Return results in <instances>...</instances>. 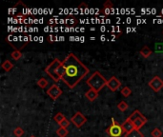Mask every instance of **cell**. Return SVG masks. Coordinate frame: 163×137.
Returning <instances> with one entry per match:
<instances>
[{"instance_id": "cell-24", "label": "cell", "mask_w": 163, "mask_h": 137, "mask_svg": "<svg viewBox=\"0 0 163 137\" xmlns=\"http://www.w3.org/2000/svg\"><path fill=\"white\" fill-rule=\"evenodd\" d=\"M103 7L107 10V9H113L114 8V4L111 0H107V1L103 4Z\"/></svg>"}, {"instance_id": "cell-27", "label": "cell", "mask_w": 163, "mask_h": 137, "mask_svg": "<svg viewBox=\"0 0 163 137\" xmlns=\"http://www.w3.org/2000/svg\"><path fill=\"white\" fill-rule=\"evenodd\" d=\"M162 34H163V31H162Z\"/></svg>"}, {"instance_id": "cell-15", "label": "cell", "mask_w": 163, "mask_h": 137, "mask_svg": "<svg viewBox=\"0 0 163 137\" xmlns=\"http://www.w3.org/2000/svg\"><path fill=\"white\" fill-rule=\"evenodd\" d=\"M49 82H48V80L44 77H41L40 79L37 80V85L38 87H40L41 89H45L47 86H48Z\"/></svg>"}, {"instance_id": "cell-1", "label": "cell", "mask_w": 163, "mask_h": 137, "mask_svg": "<svg viewBox=\"0 0 163 137\" xmlns=\"http://www.w3.org/2000/svg\"><path fill=\"white\" fill-rule=\"evenodd\" d=\"M62 64L65 73L61 77V80L70 89H73L90 73V68L84 65L73 53H69L62 61Z\"/></svg>"}, {"instance_id": "cell-11", "label": "cell", "mask_w": 163, "mask_h": 137, "mask_svg": "<svg viewBox=\"0 0 163 137\" xmlns=\"http://www.w3.org/2000/svg\"><path fill=\"white\" fill-rule=\"evenodd\" d=\"M85 97L88 99L90 102H94L97 97H98V91H96L93 89H90L88 91H86Z\"/></svg>"}, {"instance_id": "cell-6", "label": "cell", "mask_w": 163, "mask_h": 137, "mask_svg": "<svg viewBox=\"0 0 163 137\" xmlns=\"http://www.w3.org/2000/svg\"><path fill=\"white\" fill-rule=\"evenodd\" d=\"M71 122L77 128H81L82 126L87 122V118L84 116L80 111H77L71 118Z\"/></svg>"}, {"instance_id": "cell-25", "label": "cell", "mask_w": 163, "mask_h": 137, "mask_svg": "<svg viewBox=\"0 0 163 137\" xmlns=\"http://www.w3.org/2000/svg\"><path fill=\"white\" fill-rule=\"evenodd\" d=\"M86 8H88V5H87L86 3H81L78 6V9H86Z\"/></svg>"}, {"instance_id": "cell-13", "label": "cell", "mask_w": 163, "mask_h": 137, "mask_svg": "<svg viewBox=\"0 0 163 137\" xmlns=\"http://www.w3.org/2000/svg\"><path fill=\"white\" fill-rule=\"evenodd\" d=\"M124 137H144V135L140 132L139 130H136L135 129L134 131H130L128 133H125V136Z\"/></svg>"}, {"instance_id": "cell-19", "label": "cell", "mask_w": 163, "mask_h": 137, "mask_svg": "<svg viewBox=\"0 0 163 137\" xmlns=\"http://www.w3.org/2000/svg\"><path fill=\"white\" fill-rule=\"evenodd\" d=\"M121 94H122L124 97H129L130 95L132 94V89H130L129 87H124V88L121 89Z\"/></svg>"}, {"instance_id": "cell-26", "label": "cell", "mask_w": 163, "mask_h": 137, "mask_svg": "<svg viewBox=\"0 0 163 137\" xmlns=\"http://www.w3.org/2000/svg\"><path fill=\"white\" fill-rule=\"evenodd\" d=\"M30 137H36L35 135H31V136H30Z\"/></svg>"}, {"instance_id": "cell-20", "label": "cell", "mask_w": 163, "mask_h": 137, "mask_svg": "<svg viewBox=\"0 0 163 137\" xmlns=\"http://www.w3.org/2000/svg\"><path fill=\"white\" fill-rule=\"evenodd\" d=\"M65 118H66V117H65V115H64V114L63 113H61V112H58V113H56V116H54V121H56L57 124H59V123H61Z\"/></svg>"}, {"instance_id": "cell-10", "label": "cell", "mask_w": 163, "mask_h": 137, "mask_svg": "<svg viewBox=\"0 0 163 137\" xmlns=\"http://www.w3.org/2000/svg\"><path fill=\"white\" fill-rule=\"evenodd\" d=\"M122 129H123V131L125 132V133H128V132H130V131H134L136 128H135V126H134V124H133V122L130 120V118L128 117L123 123H122Z\"/></svg>"}, {"instance_id": "cell-17", "label": "cell", "mask_w": 163, "mask_h": 137, "mask_svg": "<svg viewBox=\"0 0 163 137\" xmlns=\"http://www.w3.org/2000/svg\"><path fill=\"white\" fill-rule=\"evenodd\" d=\"M56 134H57L59 137H66V136L68 135V131H67V129H64V128L59 127V128L56 130Z\"/></svg>"}, {"instance_id": "cell-5", "label": "cell", "mask_w": 163, "mask_h": 137, "mask_svg": "<svg viewBox=\"0 0 163 137\" xmlns=\"http://www.w3.org/2000/svg\"><path fill=\"white\" fill-rule=\"evenodd\" d=\"M106 132L111 137H121L124 133L122 126L116 122L114 118H112V125L106 130Z\"/></svg>"}, {"instance_id": "cell-23", "label": "cell", "mask_w": 163, "mask_h": 137, "mask_svg": "<svg viewBox=\"0 0 163 137\" xmlns=\"http://www.w3.org/2000/svg\"><path fill=\"white\" fill-rule=\"evenodd\" d=\"M70 123H71V121H69L67 118H65L61 123H59L58 125L60 126L61 128H64V129H67L69 126H70Z\"/></svg>"}, {"instance_id": "cell-21", "label": "cell", "mask_w": 163, "mask_h": 137, "mask_svg": "<svg viewBox=\"0 0 163 137\" xmlns=\"http://www.w3.org/2000/svg\"><path fill=\"white\" fill-rule=\"evenodd\" d=\"M14 134L16 136V137H21L23 136L24 134V130L21 128V127H16L14 131Z\"/></svg>"}, {"instance_id": "cell-4", "label": "cell", "mask_w": 163, "mask_h": 137, "mask_svg": "<svg viewBox=\"0 0 163 137\" xmlns=\"http://www.w3.org/2000/svg\"><path fill=\"white\" fill-rule=\"evenodd\" d=\"M130 120H131L135 126V128L136 130H140L143 126L147 123V118L141 113L139 110H135L131 115L129 116Z\"/></svg>"}, {"instance_id": "cell-22", "label": "cell", "mask_w": 163, "mask_h": 137, "mask_svg": "<svg viewBox=\"0 0 163 137\" xmlns=\"http://www.w3.org/2000/svg\"><path fill=\"white\" fill-rule=\"evenodd\" d=\"M152 137H161L162 136V131L158 128H156L153 130V131L151 132Z\"/></svg>"}, {"instance_id": "cell-12", "label": "cell", "mask_w": 163, "mask_h": 137, "mask_svg": "<svg viewBox=\"0 0 163 137\" xmlns=\"http://www.w3.org/2000/svg\"><path fill=\"white\" fill-rule=\"evenodd\" d=\"M139 53L141 54V56L144 57V58H148V57L151 56V54L153 53L152 50L148 47V46H144V47L139 51Z\"/></svg>"}, {"instance_id": "cell-18", "label": "cell", "mask_w": 163, "mask_h": 137, "mask_svg": "<svg viewBox=\"0 0 163 137\" xmlns=\"http://www.w3.org/2000/svg\"><path fill=\"white\" fill-rule=\"evenodd\" d=\"M10 56L14 60H19L22 57V52H21V51H14L10 53Z\"/></svg>"}, {"instance_id": "cell-16", "label": "cell", "mask_w": 163, "mask_h": 137, "mask_svg": "<svg viewBox=\"0 0 163 137\" xmlns=\"http://www.w3.org/2000/svg\"><path fill=\"white\" fill-rule=\"evenodd\" d=\"M128 108H129V105L125 101H121L117 104V109L120 111H126L128 110Z\"/></svg>"}, {"instance_id": "cell-3", "label": "cell", "mask_w": 163, "mask_h": 137, "mask_svg": "<svg viewBox=\"0 0 163 137\" xmlns=\"http://www.w3.org/2000/svg\"><path fill=\"white\" fill-rule=\"evenodd\" d=\"M62 65V61H60L58 58H54L45 68V73L48 76H50L51 79H52L53 81L58 82L59 80H61L60 76L57 73V71L59 67Z\"/></svg>"}, {"instance_id": "cell-14", "label": "cell", "mask_w": 163, "mask_h": 137, "mask_svg": "<svg viewBox=\"0 0 163 137\" xmlns=\"http://www.w3.org/2000/svg\"><path fill=\"white\" fill-rule=\"evenodd\" d=\"M1 67H2V68L5 71V72H10V71H12V68H14V64L10 62V60H5L3 63H2V65H1Z\"/></svg>"}, {"instance_id": "cell-9", "label": "cell", "mask_w": 163, "mask_h": 137, "mask_svg": "<svg viewBox=\"0 0 163 137\" xmlns=\"http://www.w3.org/2000/svg\"><path fill=\"white\" fill-rule=\"evenodd\" d=\"M107 87L110 89L112 91H116L119 88L121 87V83L115 76H112L110 79L108 80Z\"/></svg>"}, {"instance_id": "cell-2", "label": "cell", "mask_w": 163, "mask_h": 137, "mask_svg": "<svg viewBox=\"0 0 163 137\" xmlns=\"http://www.w3.org/2000/svg\"><path fill=\"white\" fill-rule=\"evenodd\" d=\"M107 82L108 80H106L99 72H94L92 76L87 79L86 84L90 87V89H93L96 91H100L105 86H107Z\"/></svg>"}, {"instance_id": "cell-8", "label": "cell", "mask_w": 163, "mask_h": 137, "mask_svg": "<svg viewBox=\"0 0 163 137\" xmlns=\"http://www.w3.org/2000/svg\"><path fill=\"white\" fill-rule=\"evenodd\" d=\"M47 94L52 100H56L59 96L62 95V89L56 84H53L47 89Z\"/></svg>"}, {"instance_id": "cell-7", "label": "cell", "mask_w": 163, "mask_h": 137, "mask_svg": "<svg viewBox=\"0 0 163 137\" xmlns=\"http://www.w3.org/2000/svg\"><path fill=\"white\" fill-rule=\"evenodd\" d=\"M148 85L155 93H158V91L163 88V80L159 76H155L153 79L150 80Z\"/></svg>"}]
</instances>
